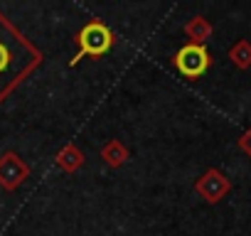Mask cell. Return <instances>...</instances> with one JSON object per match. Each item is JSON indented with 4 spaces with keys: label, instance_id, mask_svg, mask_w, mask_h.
<instances>
[{
    "label": "cell",
    "instance_id": "cell-1",
    "mask_svg": "<svg viewBox=\"0 0 251 236\" xmlns=\"http://www.w3.org/2000/svg\"><path fill=\"white\" fill-rule=\"evenodd\" d=\"M42 52L0 10V103L42 64Z\"/></svg>",
    "mask_w": 251,
    "mask_h": 236
},
{
    "label": "cell",
    "instance_id": "cell-2",
    "mask_svg": "<svg viewBox=\"0 0 251 236\" xmlns=\"http://www.w3.org/2000/svg\"><path fill=\"white\" fill-rule=\"evenodd\" d=\"M74 40L79 42V52L69 59V67H76L84 57H103V54H108L113 42H116V35H113V30L106 23L91 20L76 32Z\"/></svg>",
    "mask_w": 251,
    "mask_h": 236
},
{
    "label": "cell",
    "instance_id": "cell-3",
    "mask_svg": "<svg viewBox=\"0 0 251 236\" xmlns=\"http://www.w3.org/2000/svg\"><path fill=\"white\" fill-rule=\"evenodd\" d=\"M173 64L185 79H200L209 69L212 59H209V52H207L204 45H192L190 42V45H185L175 52Z\"/></svg>",
    "mask_w": 251,
    "mask_h": 236
},
{
    "label": "cell",
    "instance_id": "cell-4",
    "mask_svg": "<svg viewBox=\"0 0 251 236\" xmlns=\"http://www.w3.org/2000/svg\"><path fill=\"white\" fill-rule=\"evenodd\" d=\"M30 177V165L13 150L0 155V187L13 192Z\"/></svg>",
    "mask_w": 251,
    "mask_h": 236
},
{
    "label": "cell",
    "instance_id": "cell-5",
    "mask_svg": "<svg viewBox=\"0 0 251 236\" xmlns=\"http://www.w3.org/2000/svg\"><path fill=\"white\" fill-rule=\"evenodd\" d=\"M229 187H231V185H229V180H226L219 170H214V167H212V170H207V172L195 182V189H197V192H200V197H204L209 204L219 202V199L229 192Z\"/></svg>",
    "mask_w": 251,
    "mask_h": 236
},
{
    "label": "cell",
    "instance_id": "cell-6",
    "mask_svg": "<svg viewBox=\"0 0 251 236\" xmlns=\"http://www.w3.org/2000/svg\"><path fill=\"white\" fill-rule=\"evenodd\" d=\"M99 155H101V160H103L108 167L118 170V167H123L126 163H128V158H131V150L126 148V143H123V141H118V138H111L108 143H103V148L99 150Z\"/></svg>",
    "mask_w": 251,
    "mask_h": 236
},
{
    "label": "cell",
    "instance_id": "cell-7",
    "mask_svg": "<svg viewBox=\"0 0 251 236\" xmlns=\"http://www.w3.org/2000/svg\"><path fill=\"white\" fill-rule=\"evenodd\" d=\"M84 163H86V158H84V150L81 148H76L74 143H67L57 155H54V165L59 167V170H64V172H76V170H81L84 167Z\"/></svg>",
    "mask_w": 251,
    "mask_h": 236
},
{
    "label": "cell",
    "instance_id": "cell-8",
    "mask_svg": "<svg viewBox=\"0 0 251 236\" xmlns=\"http://www.w3.org/2000/svg\"><path fill=\"white\" fill-rule=\"evenodd\" d=\"M185 35L192 40V45H202V42L209 40V35H212V25H209V20H204L202 15H195L192 20H187V25H185Z\"/></svg>",
    "mask_w": 251,
    "mask_h": 236
},
{
    "label": "cell",
    "instance_id": "cell-9",
    "mask_svg": "<svg viewBox=\"0 0 251 236\" xmlns=\"http://www.w3.org/2000/svg\"><path fill=\"white\" fill-rule=\"evenodd\" d=\"M229 59L239 67V69H246L251 67V42L246 40H239L231 49H229Z\"/></svg>",
    "mask_w": 251,
    "mask_h": 236
},
{
    "label": "cell",
    "instance_id": "cell-10",
    "mask_svg": "<svg viewBox=\"0 0 251 236\" xmlns=\"http://www.w3.org/2000/svg\"><path fill=\"white\" fill-rule=\"evenodd\" d=\"M239 148H241V150H244V153L251 158V128H249V131H246V133L239 138Z\"/></svg>",
    "mask_w": 251,
    "mask_h": 236
}]
</instances>
